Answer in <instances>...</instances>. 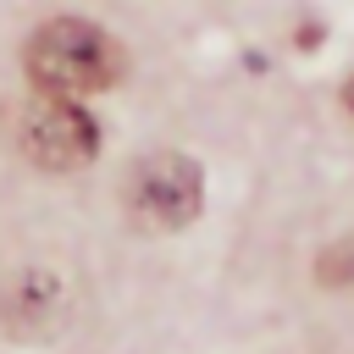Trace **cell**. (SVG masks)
<instances>
[{"label": "cell", "instance_id": "cell-1", "mask_svg": "<svg viewBox=\"0 0 354 354\" xmlns=\"http://www.w3.org/2000/svg\"><path fill=\"white\" fill-rule=\"evenodd\" d=\"M22 66H28V83L39 94L77 100V94H100V88H111L122 77V44L94 22L55 17L28 39Z\"/></svg>", "mask_w": 354, "mask_h": 354}, {"label": "cell", "instance_id": "cell-2", "mask_svg": "<svg viewBox=\"0 0 354 354\" xmlns=\"http://www.w3.org/2000/svg\"><path fill=\"white\" fill-rule=\"evenodd\" d=\"M11 144L39 171H77L100 155V122L77 100L33 94L28 105L11 111Z\"/></svg>", "mask_w": 354, "mask_h": 354}, {"label": "cell", "instance_id": "cell-3", "mask_svg": "<svg viewBox=\"0 0 354 354\" xmlns=\"http://www.w3.org/2000/svg\"><path fill=\"white\" fill-rule=\"evenodd\" d=\"M199 205H205V171L177 149L144 155L127 171V216L144 232H183L199 216Z\"/></svg>", "mask_w": 354, "mask_h": 354}, {"label": "cell", "instance_id": "cell-4", "mask_svg": "<svg viewBox=\"0 0 354 354\" xmlns=\"http://www.w3.org/2000/svg\"><path fill=\"white\" fill-rule=\"evenodd\" d=\"M66 321V288L55 271H17L0 288V332L11 337H44Z\"/></svg>", "mask_w": 354, "mask_h": 354}, {"label": "cell", "instance_id": "cell-5", "mask_svg": "<svg viewBox=\"0 0 354 354\" xmlns=\"http://www.w3.org/2000/svg\"><path fill=\"white\" fill-rule=\"evenodd\" d=\"M315 282H326V288H354V232L332 238V243L315 254Z\"/></svg>", "mask_w": 354, "mask_h": 354}, {"label": "cell", "instance_id": "cell-6", "mask_svg": "<svg viewBox=\"0 0 354 354\" xmlns=\"http://www.w3.org/2000/svg\"><path fill=\"white\" fill-rule=\"evenodd\" d=\"M343 105H348V111H354V77H348V83H343Z\"/></svg>", "mask_w": 354, "mask_h": 354}]
</instances>
